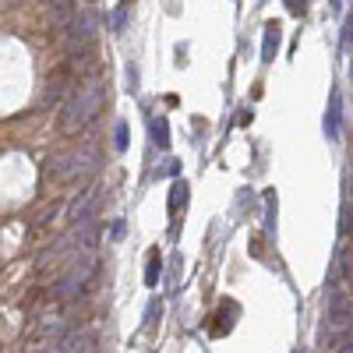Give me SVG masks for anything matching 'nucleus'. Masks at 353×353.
I'll list each match as a JSON object with an SVG mask.
<instances>
[{
    "instance_id": "obj_1",
    "label": "nucleus",
    "mask_w": 353,
    "mask_h": 353,
    "mask_svg": "<svg viewBox=\"0 0 353 353\" xmlns=\"http://www.w3.org/2000/svg\"><path fill=\"white\" fill-rule=\"evenodd\" d=\"M103 81H88V85H78L74 92L64 99V106H61V134H78V131H85L88 124L96 121V113H99V106H103Z\"/></svg>"
},
{
    "instance_id": "obj_2",
    "label": "nucleus",
    "mask_w": 353,
    "mask_h": 353,
    "mask_svg": "<svg viewBox=\"0 0 353 353\" xmlns=\"http://www.w3.org/2000/svg\"><path fill=\"white\" fill-rule=\"evenodd\" d=\"M99 166V152L92 149V145H81V149H61V152H53L43 166V173L50 176V181H78V176H88Z\"/></svg>"
},
{
    "instance_id": "obj_3",
    "label": "nucleus",
    "mask_w": 353,
    "mask_h": 353,
    "mask_svg": "<svg viewBox=\"0 0 353 353\" xmlns=\"http://www.w3.org/2000/svg\"><path fill=\"white\" fill-rule=\"evenodd\" d=\"M92 276H96V254H92V251L71 254L64 276L57 279V286H53V297H57V301H78Z\"/></svg>"
},
{
    "instance_id": "obj_4",
    "label": "nucleus",
    "mask_w": 353,
    "mask_h": 353,
    "mask_svg": "<svg viewBox=\"0 0 353 353\" xmlns=\"http://www.w3.org/2000/svg\"><path fill=\"white\" fill-rule=\"evenodd\" d=\"M96 11L92 8H78L74 14H71V21L57 32V39H61V46L68 50V53H81V50H88L92 46V39H96Z\"/></svg>"
},
{
    "instance_id": "obj_5",
    "label": "nucleus",
    "mask_w": 353,
    "mask_h": 353,
    "mask_svg": "<svg viewBox=\"0 0 353 353\" xmlns=\"http://www.w3.org/2000/svg\"><path fill=\"white\" fill-rule=\"evenodd\" d=\"M68 92H74V81H71V68H61V71H53V78L46 81V88H43V106H57Z\"/></svg>"
},
{
    "instance_id": "obj_6",
    "label": "nucleus",
    "mask_w": 353,
    "mask_h": 353,
    "mask_svg": "<svg viewBox=\"0 0 353 353\" xmlns=\"http://www.w3.org/2000/svg\"><path fill=\"white\" fill-rule=\"evenodd\" d=\"M321 131H325L329 141H339V134H343V92H339V88H332V92H329L325 124H321Z\"/></svg>"
},
{
    "instance_id": "obj_7",
    "label": "nucleus",
    "mask_w": 353,
    "mask_h": 353,
    "mask_svg": "<svg viewBox=\"0 0 353 353\" xmlns=\"http://www.w3.org/2000/svg\"><path fill=\"white\" fill-rule=\"evenodd\" d=\"M50 350H57V353H74V350H96V339L92 336H85L81 329H68L61 339H53L50 343Z\"/></svg>"
},
{
    "instance_id": "obj_8",
    "label": "nucleus",
    "mask_w": 353,
    "mask_h": 353,
    "mask_svg": "<svg viewBox=\"0 0 353 353\" xmlns=\"http://www.w3.org/2000/svg\"><path fill=\"white\" fill-rule=\"evenodd\" d=\"M92 212H96V191L88 188V191H81V194L71 201V223H85V219H92Z\"/></svg>"
},
{
    "instance_id": "obj_9",
    "label": "nucleus",
    "mask_w": 353,
    "mask_h": 353,
    "mask_svg": "<svg viewBox=\"0 0 353 353\" xmlns=\"http://www.w3.org/2000/svg\"><path fill=\"white\" fill-rule=\"evenodd\" d=\"M279 43H283V28H279L276 21H269V25H265V39H261V61H265V64L276 61Z\"/></svg>"
},
{
    "instance_id": "obj_10",
    "label": "nucleus",
    "mask_w": 353,
    "mask_h": 353,
    "mask_svg": "<svg viewBox=\"0 0 353 353\" xmlns=\"http://www.w3.org/2000/svg\"><path fill=\"white\" fill-rule=\"evenodd\" d=\"M241 307L233 301H223V311H216V321H212V336H226L233 329V321H237Z\"/></svg>"
},
{
    "instance_id": "obj_11",
    "label": "nucleus",
    "mask_w": 353,
    "mask_h": 353,
    "mask_svg": "<svg viewBox=\"0 0 353 353\" xmlns=\"http://www.w3.org/2000/svg\"><path fill=\"white\" fill-rule=\"evenodd\" d=\"M149 134H152V145L156 149H170V124H166V117H152L149 121Z\"/></svg>"
},
{
    "instance_id": "obj_12",
    "label": "nucleus",
    "mask_w": 353,
    "mask_h": 353,
    "mask_svg": "<svg viewBox=\"0 0 353 353\" xmlns=\"http://www.w3.org/2000/svg\"><path fill=\"white\" fill-rule=\"evenodd\" d=\"M131 4H134V0H121V4L113 8V14H110V32H124L128 14H131Z\"/></svg>"
},
{
    "instance_id": "obj_13",
    "label": "nucleus",
    "mask_w": 353,
    "mask_h": 353,
    "mask_svg": "<svg viewBox=\"0 0 353 353\" xmlns=\"http://www.w3.org/2000/svg\"><path fill=\"white\" fill-rule=\"evenodd\" d=\"M265 237H276V191H265Z\"/></svg>"
},
{
    "instance_id": "obj_14",
    "label": "nucleus",
    "mask_w": 353,
    "mask_h": 353,
    "mask_svg": "<svg viewBox=\"0 0 353 353\" xmlns=\"http://www.w3.org/2000/svg\"><path fill=\"white\" fill-rule=\"evenodd\" d=\"M166 201H170V212L176 216V212L184 209V201H188V184H184V181H176V184L170 188V198H166Z\"/></svg>"
},
{
    "instance_id": "obj_15",
    "label": "nucleus",
    "mask_w": 353,
    "mask_h": 353,
    "mask_svg": "<svg viewBox=\"0 0 353 353\" xmlns=\"http://www.w3.org/2000/svg\"><path fill=\"white\" fill-rule=\"evenodd\" d=\"M159 272H163V254H159V248L149 254V265H145V283L149 286H156L159 283Z\"/></svg>"
},
{
    "instance_id": "obj_16",
    "label": "nucleus",
    "mask_w": 353,
    "mask_h": 353,
    "mask_svg": "<svg viewBox=\"0 0 353 353\" xmlns=\"http://www.w3.org/2000/svg\"><path fill=\"white\" fill-rule=\"evenodd\" d=\"M113 145H117V152L128 149V121H117V128H113Z\"/></svg>"
},
{
    "instance_id": "obj_17",
    "label": "nucleus",
    "mask_w": 353,
    "mask_h": 353,
    "mask_svg": "<svg viewBox=\"0 0 353 353\" xmlns=\"http://www.w3.org/2000/svg\"><path fill=\"white\" fill-rule=\"evenodd\" d=\"M350 43H353V11L346 14V21H343V36H339V46H343V50H346Z\"/></svg>"
},
{
    "instance_id": "obj_18",
    "label": "nucleus",
    "mask_w": 353,
    "mask_h": 353,
    "mask_svg": "<svg viewBox=\"0 0 353 353\" xmlns=\"http://www.w3.org/2000/svg\"><path fill=\"white\" fill-rule=\"evenodd\" d=\"M339 269H343V276H346V283L353 286V254H339Z\"/></svg>"
},
{
    "instance_id": "obj_19",
    "label": "nucleus",
    "mask_w": 353,
    "mask_h": 353,
    "mask_svg": "<svg viewBox=\"0 0 353 353\" xmlns=\"http://www.w3.org/2000/svg\"><path fill=\"white\" fill-rule=\"evenodd\" d=\"M283 4H286V11H290L293 18H301V14L307 11V0H283Z\"/></svg>"
},
{
    "instance_id": "obj_20",
    "label": "nucleus",
    "mask_w": 353,
    "mask_h": 353,
    "mask_svg": "<svg viewBox=\"0 0 353 353\" xmlns=\"http://www.w3.org/2000/svg\"><path fill=\"white\" fill-rule=\"evenodd\" d=\"M53 216H57V201H50V209H43V212H39L36 226H43V223H53Z\"/></svg>"
},
{
    "instance_id": "obj_21",
    "label": "nucleus",
    "mask_w": 353,
    "mask_h": 353,
    "mask_svg": "<svg viewBox=\"0 0 353 353\" xmlns=\"http://www.w3.org/2000/svg\"><path fill=\"white\" fill-rule=\"evenodd\" d=\"M156 314H159V301L149 304V321H145V329H156Z\"/></svg>"
},
{
    "instance_id": "obj_22",
    "label": "nucleus",
    "mask_w": 353,
    "mask_h": 353,
    "mask_svg": "<svg viewBox=\"0 0 353 353\" xmlns=\"http://www.w3.org/2000/svg\"><path fill=\"white\" fill-rule=\"evenodd\" d=\"M110 237H113V241H121V237H124V223H121V219L113 223V233H110Z\"/></svg>"
},
{
    "instance_id": "obj_23",
    "label": "nucleus",
    "mask_w": 353,
    "mask_h": 353,
    "mask_svg": "<svg viewBox=\"0 0 353 353\" xmlns=\"http://www.w3.org/2000/svg\"><path fill=\"white\" fill-rule=\"evenodd\" d=\"M237 124H241V128L251 124V110H241V113H237Z\"/></svg>"
},
{
    "instance_id": "obj_24",
    "label": "nucleus",
    "mask_w": 353,
    "mask_h": 353,
    "mask_svg": "<svg viewBox=\"0 0 353 353\" xmlns=\"http://www.w3.org/2000/svg\"><path fill=\"white\" fill-rule=\"evenodd\" d=\"M329 4H332V11H336V14L343 11V0H329Z\"/></svg>"
},
{
    "instance_id": "obj_25",
    "label": "nucleus",
    "mask_w": 353,
    "mask_h": 353,
    "mask_svg": "<svg viewBox=\"0 0 353 353\" xmlns=\"http://www.w3.org/2000/svg\"><path fill=\"white\" fill-rule=\"evenodd\" d=\"M50 4H64V0H50Z\"/></svg>"
}]
</instances>
